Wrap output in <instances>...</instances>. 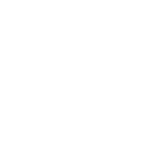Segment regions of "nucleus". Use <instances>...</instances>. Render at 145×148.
Instances as JSON below:
<instances>
[]
</instances>
